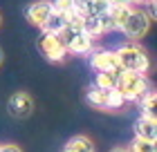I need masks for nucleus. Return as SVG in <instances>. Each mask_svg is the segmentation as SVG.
Segmentation results:
<instances>
[{
    "label": "nucleus",
    "mask_w": 157,
    "mask_h": 152,
    "mask_svg": "<svg viewBox=\"0 0 157 152\" xmlns=\"http://www.w3.org/2000/svg\"><path fill=\"white\" fill-rule=\"evenodd\" d=\"M115 58L119 72H128V74H144L151 69V58H148L146 49L139 43H124L115 49Z\"/></svg>",
    "instance_id": "nucleus-1"
},
{
    "label": "nucleus",
    "mask_w": 157,
    "mask_h": 152,
    "mask_svg": "<svg viewBox=\"0 0 157 152\" xmlns=\"http://www.w3.org/2000/svg\"><path fill=\"white\" fill-rule=\"evenodd\" d=\"M119 96L126 101V103H137V101L144 96V94L151 90L148 85V78L144 74H128V72H119L117 78V87Z\"/></svg>",
    "instance_id": "nucleus-2"
},
{
    "label": "nucleus",
    "mask_w": 157,
    "mask_h": 152,
    "mask_svg": "<svg viewBox=\"0 0 157 152\" xmlns=\"http://www.w3.org/2000/svg\"><path fill=\"white\" fill-rule=\"evenodd\" d=\"M151 27H153V16L151 13H146L144 9H139V7H132L119 32L128 38V43H137L151 32Z\"/></svg>",
    "instance_id": "nucleus-3"
},
{
    "label": "nucleus",
    "mask_w": 157,
    "mask_h": 152,
    "mask_svg": "<svg viewBox=\"0 0 157 152\" xmlns=\"http://www.w3.org/2000/svg\"><path fill=\"white\" fill-rule=\"evenodd\" d=\"M85 101L97 107V110L101 112H112V110H121V107L126 105V101L119 96L117 90H103V87H97V85H92L88 87V94H85Z\"/></svg>",
    "instance_id": "nucleus-4"
},
{
    "label": "nucleus",
    "mask_w": 157,
    "mask_h": 152,
    "mask_svg": "<svg viewBox=\"0 0 157 152\" xmlns=\"http://www.w3.org/2000/svg\"><path fill=\"white\" fill-rule=\"evenodd\" d=\"M59 38L63 40V45H65L67 54H90L92 49H94V43L88 34H85L78 25H67L65 29L59 34Z\"/></svg>",
    "instance_id": "nucleus-5"
},
{
    "label": "nucleus",
    "mask_w": 157,
    "mask_h": 152,
    "mask_svg": "<svg viewBox=\"0 0 157 152\" xmlns=\"http://www.w3.org/2000/svg\"><path fill=\"white\" fill-rule=\"evenodd\" d=\"M38 47L45 54V58L52 61V63H63L65 56H67V49L63 45V40L59 36H52V34H43L40 40H38Z\"/></svg>",
    "instance_id": "nucleus-6"
},
{
    "label": "nucleus",
    "mask_w": 157,
    "mask_h": 152,
    "mask_svg": "<svg viewBox=\"0 0 157 152\" xmlns=\"http://www.w3.org/2000/svg\"><path fill=\"white\" fill-rule=\"evenodd\" d=\"M7 110L13 119H27L34 112V98L27 92H16L7 101Z\"/></svg>",
    "instance_id": "nucleus-7"
},
{
    "label": "nucleus",
    "mask_w": 157,
    "mask_h": 152,
    "mask_svg": "<svg viewBox=\"0 0 157 152\" xmlns=\"http://www.w3.org/2000/svg\"><path fill=\"white\" fill-rule=\"evenodd\" d=\"M25 16L29 20V25L34 27H40L47 23V18L52 16V7H49V0H36V2H32L29 7L25 9Z\"/></svg>",
    "instance_id": "nucleus-8"
},
{
    "label": "nucleus",
    "mask_w": 157,
    "mask_h": 152,
    "mask_svg": "<svg viewBox=\"0 0 157 152\" xmlns=\"http://www.w3.org/2000/svg\"><path fill=\"white\" fill-rule=\"evenodd\" d=\"M90 67L94 72H119L117 67V58L112 49H97L90 56Z\"/></svg>",
    "instance_id": "nucleus-9"
},
{
    "label": "nucleus",
    "mask_w": 157,
    "mask_h": 152,
    "mask_svg": "<svg viewBox=\"0 0 157 152\" xmlns=\"http://www.w3.org/2000/svg\"><path fill=\"white\" fill-rule=\"evenodd\" d=\"M135 139H141V141H157V121L155 119H148V117H139L135 121Z\"/></svg>",
    "instance_id": "nucleus-10"
},
{
    "label": "nucleus",
    "mask_w": 157,
    "mask_h": 152,
    "mask_svg": "<svg viewBox=\"0 0 157 152\" xmlns=\"http://www.w3.org/2000/svg\"><path fill=\"white\" fill-rule=\"evenodd\" d=\"M78 27H81L90 38H97V36L103 34V25H101V18L99 16H88V13H83V16L78 18Z\"/></svg>",
    "instance_id": "nucleus-11"
},
{
    "label": "nucleus",
    "mask_w": 157,
    "mask_h": 152,
    "mask_svg": "<svg viewBox=\"0 0 157 152\" xmlns=\"http://www.w3.org/2000/svg\"><path fill=\"white\" fill-rule=\"evenodd\" d=\"M63 152H97V150L92 139H88L85 134H76L63 146Z\"/></svg>",
    "instance_id": "nucleus-12"
},
{
    "label": "nucleus",
    "mask_w": 157,
    "mask_h": 152,
    "mask_svg": "<svg viewBox=\"0 0 157 152\" xmlns=\"http://www.w3.org/2000/svg\"><path fill=\"white\" fill-rule=\"evenodd\" d=\"M70 23H67V18H63V16H59V13H52V16L47 18V23L40 27V32L43 34H52V36H59L63 29H65Z\"/></svg>",
    "instance_id": "nucleus-13"
},
{
    "label": "nucleus",
    "mask_w": 157,
    "mask_h": 152,
    "mask_svg": "<svg viewBox=\"0 0 157 152\" xmlns=\"http://www.w3.org/2000/svg\"><path fill=\"white\" fill-rule=\"evenodd\" d=\"M155 92L153 90H148L146 94H144V96H141L139 101H137V103H139V117H148V119H155ZM157 121V119H155Z\"/></svg>",
    "instance_id": "nucleus-14"
},
{
    "label": "nucleus",
    "mask_w": 157,
    "mask_h": 152,
    "mask_svg": "<svg viewBox=\"0 0 157 152\" xmlns=\"http://www.w3.org/2000/svg\"><path fill=\"white\" fill-rule=\"evenodd\" d=\"M117 78H119V72H97L94 85L97 87H103V90H115Z\"/></svg>",
    "instance_id": "nucleus-15"
},
{
    "label": "nucleus",
    "mask_w": 157,
    "mask_h": 152,
    "mask_svg": "<svg viewBox=\"0 0 157 152\" xmlns=\"http://www.w3.org/2000/svg\"><path fill=\"white\" fill-rule=\"evenodd\" d=\"M128 152H157L153 141H141V139H132L130 146H128Z\"/></svg>",
    "instance_id": "nucleus-16"
},
{
    "label": "nucleus",
    "mask_w": 157,
    "mask_h": 152,
    "mask_svg": "<svg viewBox=\"0 0 157 152\" xmlns=\"http://www.w3.org/2000/svg\"><path fill=\"white\" fill-rule=\"evenodd\" d=\"M0 152H23V148L16 143H5V146H0Z\"/></svg>",
    "instance_id": "nucleus-17"
},
{
    "label": "nucleus",
    "mask_w": 157,
    "mask_h": 152,
    "mask_svg": "<svg viewBox=\"0 0 157 152\" xmlns=\"http://www.w3.org/2000/svg\"><path fill=\"white\" fill-rule=\"evenodd\" d=\"M144 2H155V0H130V5H132V7H137V5H144Z\"/></svg>",
    "instance_id": "nucleus-18"
},
{
    "label": "nucleus",
    "mask_w": 157,
    "mask_h": 152,
    "mask_svg": "<svg viewBox=\"0 0 157 152\" xmlns=\"http://www.w3.org/2000/svg\"><path fill=\"white\" fill-rule=\"evenodd\" d=\"M110 152H128V148H115V150H110Z\"/></svg>",
    "instance_id": "nucleus-19"
},
{
    "label": "nucleus",
    "mask_w": 157,
    "mask_h": 152,
    "mask_svg": "<svg viewBox=\"0 0 157 152\" xmlns=\"http://www.w3.org/2000/svg\"><path fill=\"white\" fill-rule=\"evenodd\" d=\"M2 61H5V54H2V49H0V65H2Z\"/></svg>",
    "instance_id": "nucleus-20"
},
{
    "label": "nucleus",
    "mask_w": 157,
    "mask_h": 152,
    "mask_svg": "<svg viewBox=\"0 0 157 152\" xmlns=\"http://www.w3.org/2000/svg\"><path fill=\"white\" fill-rule=\"evenodd\" d=\"M0 25H2V16H0Z\"/></svg>",
    "instance_id": "nucleus-21"
},
{
    "label": "nucleus",
    "mask_w": 157,
    "mask_h": 152,
    "mask_svg": "<svg viewBox=\"0 0 157 152\" xmlns=\"http://www.w3.org/2000/svg\"><path fill=\"white\" fill-rule=\"evenodd\" d=\"M101 2H108V0H101Z\"/></svg>",
    "instance_id": "nucleus-22"
}]
</instances>
